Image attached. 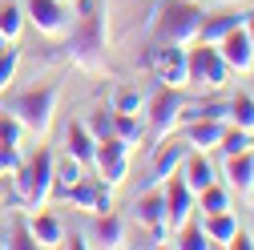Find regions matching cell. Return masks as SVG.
<instances>
[{"label": "cell", "mask_w": 254, "mask_h": 250, "mask_svg": "<svg viewBox=\"0 0 254 250\" xmlns=\"http://www.w3.org/2000/svg\"><path fill=\"white\" fill-rule=\"evenodd\" d=\"M85 129H89L93 137H109V133H113V109H109V113H105V109L89 113V117H85Z\"/></svg>", "instance_id": "d6a6232c"}, {"label": "cell", "mask_w": 254, "mask_h": 250, "mask_svg": "<svg viewBox=\"0 0 254 250\" xmlns=\"http://www.w3.org/2000/svg\"><path fill=\"white\" fill-rule=\"evenodd\" d=\"M222 133H226V121H214V117H198V121H190L182 125V137L190 149H198V153H214Z\"/></svg>", "instance_id": "8fae6325"}, {"label": "cell", "mask_w": 254, "mask_h": 250, "mask_svg": "<svg viewBox=\"0 0 254 250\" xmlns=\"http://www.w3.org/2000/svg\"><path fill=\"white\" fill-rule=\"evenodd\" d=\"M162 194H166V230L170 234H178L186 222H194V210H198V198H194V190L182 182V174H170L166 182H162Z\"/></svg>", "instance_id": "ba28073f"}, {"label": "cell", "mask_w": 254, "mask_h": 250, "mask_svg": "<svg viewBox=\"0 0 254 250\" xmlns=\"http://www.w3.org/2000/svg\"><path fill=\"white\" fill-rule=\"evenodd\" d=\"M97 222H93V230H89V246H105V250H113V246H121L125 242V226H121V218L109 210V214H93Z\"/></svg>", "instance_id": "d6986e66"}, {"label": "cell", "mask_w": 254, "mask_h": 250, "mask_svg": "<svg viewBox=\"0 0 254 250\" xmlns=\"http://www.w3.org/2000/svg\"><path fill=\"white\" fill-rule=\"evenodd\" d=\"M226 186L234 194H254V149L226 158Z\"/></svg>", "instance_id": "2e32d148"}, {"label": "cell", "mask_w": 254, "mask_h": 250, "mask_svg": "<svg viewBox=\"0 0 254 250\" xmlns=\"http://www.w3.org/2000/svg\"><path fill=\"white\" fill-rule=\"evenodd\" d=\"M8 45H12V41H4V33H0V53H4V49H8Z\"/></svg>", "instance_id": "f35d334b"}, {"label": "cell", "mask_w": 254, "mask_h": 250, "mask_svg": "<svg viewBox=\"0 0 254 250\" xmlns=\"http://www.w3.org/2000/svg\"><path fill=\"white\" fill-rule=\"evenodd\" d=\"M230 125L254 133V93H234L230 97Z\"/></svg>", "instance_id": "d4e9b609"}, {"label": "cell", "mask_w": 254, "mask_h": 250, "mask_svg": "<svg viewBox=\"0 0 254 250\" xmlns=\"http://www.w3.org/2000/svg\"><path fill=\"white\" fill-rule=\"evenodd\" d=\"M24 222H28V230H33V238H37V246H61V242H65V226H61V218L57 214H45V210H33V214H28L24 218Z\"/></svg>", "instance_id": "e0dca14e"}, {"label": "cell", "mask_w": 254, "mask_h": 250, "mask_svg": "<svg viewBox=\"0 0 254 250\" xmlns=\"http://www.w3.org/2000/svg\"><path fill=\"white\" fill-rule=\"evenodd\" d=\"M24 20L49 41H65V33L73 28V8L69 0H24Z\"/></svg>", "instance_id": "8992f818"}, {"label": "cell", "mask_w": 254, "mask_h": 250, "mask_svg": "<svg viewBox=\"0 0 254 250\" xmlns=\"http://www.w3.org/2000/svg\"><path fill=\"white\" fill-rule=\"evenodd\" d=\"M182 105H186L182 89H166V85H162V89H157L153 97L145 101V109H149V113H145V117H149V129H145V133L153 137V145H162V141H166V137L178 129Z\"/></svg>", "instance_id": "52a82bcc"}, {"label": "cell", "mask_w": 254, "mask_h": 250, "mask_svg": "<svg viewBox=\"0 0 254 250\" xmlns=\"http://www.w3.org/2000/svg\"><path fill=\"white\" fill-rule=\"evenodd\" d=\"M226 77H230V69H226V61H222L218 45H206V41L186 45V81H190V89L218 93L226 85Z\"/></svg>", "instance_id": "5b68a950"}, {"label": "cell", "mask_w": 254, "mask_h": 250, "mask_svg": "<svg viewBox=\"0 0 254 250\" xmlns=\"http://www.w3.org/2000/svg\"><path fill=\"white\" fill-rule=\"evenodd\" d=\"M73 12H81L77 20H73V28L65 33V57L73 61L77 69H85V73H101L105 69V16H101V8H97V0H77V8Z\"/></svg>", "instance_id": "6da1fadb"}, {"label": "cell", "mask_w": 254, "mask_h": 250, "mask_svg": "<svg viewBox=\"0 0 254 250\" xmlns=\"http://www.w3.org/2000/svg\"><path fill=\"white\" fill-rule=\"evenodd\" d=\"M4 246H12V250H37V238H33V230H28L24 218L16 222V230H12V238H8Z\"/></svg>", "instance_id": "836d02e7"}, {"label": "cell", "mask_w": 254, "mask_h": 250, "mask_svg": "<svg viewBox=\"0 0 254 250\" xmlns=\"http://www.w3.org/2000/svg\"><path fill=\"white\" fill-rule=\"evenodd\" d=\"M174 246H178V250H210L214 242L206 238V230H202L198 222H186V226L174 234Z\"/></svg>", "instance_id": "4316f807"}, {"label": "cell", "mask_w": 254, "mask_h": 250, "mask_svg": "<svg viewBox=\"0 0 254 250\" xmlns=\"http://www.w3.org/2000/svg\"><path fill=\"white\" fill-rule=\"evenodd\" d=\"M53 166H57V158L41 145L28 162H20L12 170V198L28 210H41L53 198Z\"/></svg>", "instance_id": "277c9868"}, {"label": "cell", "mask_w": 254, "mask_h": 250, "mask_svg": "<svg viewBox=\"0 0 254 250\" xmlns=\"http://www.w3.org/2000/svg\"><path fill=\"white\" fill-rule=\"evenodd\" d=\"M198 210L202 214H222V210H234L230 206V186H206V190L198 194Z\"/></svg>", "instance_id": "484cf974"}, {"label": "cell", "mask_w": 254, "mask_h": 250, "mask_svg": "<svg viewBox=\"0 0 254 250\" xmlns=\"http://www.w3.org/2000/svg\"><path fill=\"white\" fill-rule=\"evenodd\" d=\"M178 174H182V182L190 186V190H194V198L206 190V186H214V182H218V170H214V162L206 158V153H198V149H190L186 158H182Z\"/></svg>", "instance_id": "7c38bea8"}, {"label": "cell", "mask_w": 254, "mask_h": 250, "mask_svg": "<svg viewBox=\"0 0 254 250\" xmlns=\"http://www.w3.org/2000/svg\"><path fill=\"white\" fill-rule=\"evenodd\" d=\"M230 250H254V234H246V230H238V234L230 238Z\"/></svg>", "instance_id": "d590c367"}, {"label": "cell", "mask_w": 254, "mask_h": 250, "mask_svg": "<svg viewBox=\"0 0 254 250\" xmlns=\"http://www.w3.org/2000/svg\"><path fill=\"white\" fill-rule=\"evenodd\" d=\"M242 20H246V12H206V20H202V33H198V41H206V45H218L226 33H234V28H242Z\"/></svg>", "instance_id": "44dd1931"}, {"label": "cell", "mask_w": 254, "mask_h": 250, "mask_svg": "<svg viewBox=\"0 0 254 250\" xmlns=\"http://www.w3.org/2000/svg\"><path fill=\"white\" fill-rule=\"evenodd\" d=\"M109 210H113V190H109L105 182H97V198H93V210L89 214H109Z\"/></svg>", "instance_id": "e575fe53"}, {"label": "cell", "mask_w": 254, "mask_h": 250, "mask_svg": "<svg viewBox=\"0 0 254 250\" xmlns=\"http://www.w3.org/2000/svg\"><path fill=\"white\" fill-rule=\"evenodd\" d=\"M149 69H153V81L157 85H166V89H190V81H186V45L162 41V49L149 53Z\"/></svg>", "instance_id": "9c48e42d"}, {"label": "cell", "mask_w": 254, "mask_h": 250, "mask_svg": "<svg viewBox=\"0 0 254 250\" xmlns=\"http://www.w3.org/2000/svg\"><path fill=\"white\" fill-rule=\"evenodd\" d=\"M16 69H20V49H4V53H0V97H4V93H8V85L16 81Z\"/></svg>", "instance_id": "f546056e"}, {"label": "cell", "mask_w": 254, "mask_h": 250, "mask_svg": "<svg viewBox=\"0 0 254 250\" xmlns=\"http://www.w3.org/2000/svg\"><path fill=\"white\" fill-rule=\"evenodd\" d=\"M162 218H166V194H162V186H153V190H141L133 198V222L153 230V226H162Z\"/></svg>", "instance_id": "5bb4252c"}, {"label": "cell", "mask_w": 254, "mask_h": 250, "mask_svg": "<svg viewBox=\"0 0 254 250\" xmlns=\"http://www.w3.org/2000/svg\"><path fill=\"white\" fill-rule=\"evenodd\" d=\"M93 198H97V178H81L73 190L65 194V202L77 206V210H93Z\"/></svg>", "instance_id": "f1b7e54d"}, {"label": "cell", "mask_w": 254, "mask_h": 250, "mask_svg": "<svg viewBox=\"0 0 254 250\" xmlns=\"http://www.w3.org/2000/svg\"><path fill=\"white\" fill-rule=\"evenodd\" d=\"M81 178H85V162H77L73 153L57 158V166H53V198H61V202H65V194L73 190Z\"/></svg>", "instance_id": "ffe728a7"}, {"label": "cell", "mask_w": 254, "mask_h": 250, "mask_svg": "<svg viewBox=\"0 0 254 250\" xmlns=\"http://www.w3.org/2000/svg\"><path fill=\"white\" fill-rule=\"evenodd\" d=\"M145 109V97L137 89H117V97H113V113H141Z\"/></svg>", "instance_id": "4dcf8cb0"}, {"label": "cell", "mask_w": 254, "mask_h": 250, "mask_svg": "<svg viewBox=\"0 0 254 250\" xmlns=\"http://www.w3.org/2000/svg\"><path fill=\"white\" fill-rule=\"evenodd\" d=\"M242 28H246V37L254 41V12H246V20H242Z\"/></svg>", "instance_id": "8d00e7d4"}, {"label": "cell", "mask_w": 254, "mask_h": 250, "mask_svg": "<svg viewBox=\"0 0 254 250\" xmlns=\"http://www.w3.org/2000/svg\"><path fill=\"white\" fill-rule=\"evenodd\" d=\"M129 141H121L117 133H109V137H97V149H93V170L97 174H105V170H113V166H121V162H129Z\"/></svg>", "instance_id": "9a60e30c"}, {"label": "cell", "mask_w": 254, "mask_h": 250, "mask_svg": "<svg viewBox=\"0 0 254 250\" xmlns=\"http://www.w3.org/2000/svg\"><path fill=\"white\" fill-rule=\"evenodd\" d=\"M20 137H24V125L8 109H0V141H4V145H20Z\"/></svg>", "instance_id": "1f68e13d"}, {"label": "cell", "mask_w": 254, "mask_h": 250, "mask_svg": "<svg viewBox=\"0 0 254 250\" xmlns=\"http://www.w3.org/2000/svg\"><path fill=\"white\" fill-rule=\"evenodd\" d=\"M250 73H254V69H250Z\"/></svg>", "instance_id": "60d3db41"}, {"label": "cell", "mask_w": 254, "mask_h": 250, "mask_svg": "<svg viewBox=\"0 0 254 250\" xmlns=\"http://www.w3.org/2000/svg\"><path fill=\"white\" fill-rule=\"evenodd\" d=\"M4 174H8V170H4V158H0V178H4Z\"/></svg>", "instance_id": "ab89813d"}, {"label": "cell", "mask_w": 254, "mask_h": 250, "mask_svg": "<svg viewBox=\"0 0 254 250\" xmlns=\"http://www.w3.org/2000/svg\"><path fill=\"white\" fill-rule=\"evenodd\" d=\"M153 149H157V153H153V166H149V178H145V190H153V186H162L170 174H178L182 158L190 153L186 141H182V145H174V141L166 145V141H162V145H153Z\"/></svg>", "instance_id": "4fadbf2b"}, {"label": "cell", "mask_w": 254, "mask_h": 250, "mask_svg": "<svg viewBox=\"0 0 254 250\" xmlns=\"http://www.w3.org/2000/svg\"><path fill=\"white\" fill-rule=\"evenodd\" d=\"M113 133H117L121 141H129V145H141V137H145L141 113H113Z\"/></svg>", "instance_id": "cb8c5ba5"}, {"label": "cell", "mask_w": 254, "mask_h": 250, "mask_svg": "<svg viewBox=\"0 0 254 250\" xmlns=\"http://www.w3.org/2000/svg\"><path fill=\"white\" fill-rule=\"evenodd\" d=\"M4 198H8V186H4V182H0V202H4Z\"/></svg>", "instance_id": "74e56055"}, {"label": "cell", "mask_w": 254, "mask_h": 250, "mask_svg": "<svg viewBox=\"0 0 254 250\" xmlns=\"http://www.w3.org/2000/svg\"><path fill=\"white\" fill-rule=\"evenodd\" d=\"M206 12L194 4V0H162V4L149 8V28H157V37L170 45H194L202 33Z\"/></svg>", "instance_id": "7a4b0ae2"}, {"label": "cell", "mask_w": 254, "mask_h": 250, "mask_svg": "<svg viewBox=\"0 0 254 250\" xmlns=\"http://www.w3.org/2000/svg\"><path fill=\"white\" fill-rule=\"evenodd\" d=\"M57 105H61V85H33V89L16 93L4 109L24 125V133L45 137L53 129V121H57Z\"/></svg>", "instance_id": "3957f363"}, {"label": "cell", "mask_w": 254, "mask_h": 250, "mask_svg": "<svg viewBox=\"0 0 254 250\" xmlns=\"http://www.w3.org/2000/svg\"><path fill=\"white\" fill-rule=\"evenodd\" d=\"M218 53H222V61H226L230 73H250L254 69V41L246 37V28L226 33V37L218 41Z\"/></svg>", "instance_id": "30bf717a"}, {"label": "cell", "mask_w": 254, "mask_h": 250, "mask_svg": "<svg viewBox=\"0 0 254 250\" xmlns=\"http://www.w3.org/2000/svg\"><path fill=\"white\" fill-rule=\"evenodd\" d=\"M24 4H16V0H0V33H4V41L16 45V37L24 33Z\"/></svg>", "instance_id": "603a6c76"}, {"label": "cell", "mask_w": 254, "mask_h": 250, "mask_svg": "<svg viewBox=\"0 0 254 250\" xmlns=\"http://www.w3.org/2000/svg\"><path fill=\"white\" fill-rule=\"evenodd\" d=\"M93 149H97V137L85 129V121H69V129H65V153H73L77 162L93 166Z\"/></svg>", "instance_id": "7402d4cb"}, {"label": "cell", "mask_w": 254, "mask_h": 250, "mask_svg": "<svg viewBox=\"0 0 254 250\" xmlns=\"http://www.w3.org/2000/svg\"><path fill=\"white\" fill-rule=\"evenodd\" d=\"M198 226L206 230V238H210L214 246H230V238L242 230V226H238V218H234V210H222V214H202V218H198Z\"/></svg>", "instance_id": "ac0fdd59"}, {"label": "cell", "mask_w": 254, "mask_h": 250, "mask_svg": "<svg viewBox=\"0 0 254 250\" xmlns=\"http://www.w3.org/2000/svg\"><path fill=\"white\" fill-rule=\"evenodd\" d=\"M218 149L226 153V158H234V153H246V149H254V141H250V133H246V129H238V125H230V121H226V133H222Z\"/></svg>", "instance_id": "83f0119b"}]
</instances>
